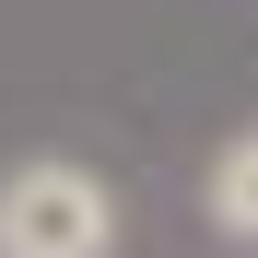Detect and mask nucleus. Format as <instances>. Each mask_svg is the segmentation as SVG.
<instances>
[{
	"label": "nucleus",
	"instance_id": "2",
	"mask_svg": "<svg viewBox=\"0 0 258 258\" xmlns=\"http://www.w3.org/2000/svg\"><path fill=\"white\" fill-rule=\"evenodd\" d=\"M200 211H211V235H235V246H258V129L211 153V176H200Z\"/></svg>",
	"mask_w": 258,
	"mask_h": 258
},
{
	"label": "nucleus",
	"instance_id": "1",
	"mask_svg": "<svg viewBox=\"0 0 258 258\" xmlns=\"http://www.w3.org/2000/svg\"><path fill=\"white\" fill-rule=\"evenodd\" d=\"M0 258H117V200L106 176L35 153L0 176Z\"/></svg>",
	"mask_w": 258,
	"mask_h": 258
}]
</instances>
